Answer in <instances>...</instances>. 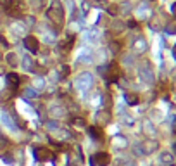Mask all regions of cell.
<instances>
[{
  "instance_id": "2",
  "label": "cell",
  "mask_w": 176,
  "mask_h": 166,
  "mask_svg": "<svg viewBox=\"0 0 176 166\" xmlns=\"http://www.w3.org/2000/svg\"><path fill=\"white\" fill-rule=\"evenodd\" d=\"M95 161L100 166H107V163L111 161V157H109V154H105V152H98V154L95 156Z\"/></svg>"
},
{
  "instance_id": "3",
  "label": "cell",
  "mask_w": 176,
  "mask_h": 166,
  "mask_svg": "<svg viewBox=\"0 0 176 166\" xmlns=\"http://www.w3.org/2000/svg\"><path fill=\"white\" fill-rule=\"evenodd\" d=\"M7 78H9V81H11V83H14V85H17V83H19V76H17V75H9Z\"/></svg>"
},
{
  "instance_id": "4",
  "label": "cell",
  "mask_w": 176,
  "mask_h": 166,
  "mask_svg": "<svg viewBox=\"0 0 176 166\" xmlns=\"http://www.w3.org/2000/svg\"><path fill=\"white\" fill-rule=\"evenodd\" d=\"M126 99H128V102H129V104H135V102L138 101L136 97H131V95H126Z\"/></svg>"
},
{
  "instance_id": "1",
  "label": "cell",
  "mask_w": 176,
  "mask_h": 166,
  "mask_svg": "<svg viewBox=\"0 0 176 166\" xmlns=\"http://www.w3.org/2000/svg\"><path fill=\"white\" fill-rule=\"evenodd\" d=\"M24 45H26V48H29L31 52H36L38 50V42L35 37H28L26 40H24Z\"/></svg>"
}]
</instances>
